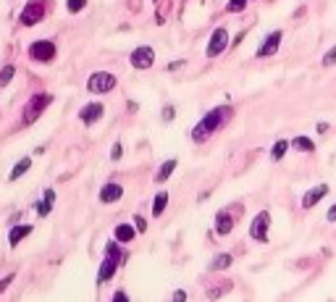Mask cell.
<instances>
[{
  "label": "cell",
  "mask_w": 336,
  "mask_h": 302,
  "mask_svg": "<svg viewBox=\"0 0 336 302\" xmlns=\"http://www.w3.org/2000/svg\"><path fill=\"white\" fill-rule=\"evenodd\" d=\"M229 119H231V108H229V105H218V108L208 110L203 119L197 121V126L192 129V142L200 145V142H205V139H210Z\"/></svg>",
  "instance_id": "obj_1"
},
{
  "label": "cell",
  "mask_w": 336,
  "mask_h": 302,
  "mask_svg": "<svg viewBox=\"0 0 336 302\" xmlns=\"http://www.w3.org/2000/svg\"><path fill=\"white\" fill-rule=\"evenodd\" d=\"M50 103H53V95H50V92H37V95H32L29 103L24 105V126L34 124Z\"/></svg>",
  "instance_id": "obj_2"
},
{
  "label": "cell",
  "mask_w": 336,
  "mask_h": 302,
  "mask_svg": "<svg viewBox=\"0 0 336 302\" xmlns=\"http://www.w3.org/2000/svg\"><path fill=\"white\" fill-rule=\"evenodd\" d=\"M45 13H48V0H29L18 13V24L21 27H34L45 18Z\"/></svg>",
  "instance_id": "obj_3"
},
{
  "label": "cell",
  "mask_w": 336,
  "mask_h": 302,
  "mask_svg": "<svg viewBox=\"0 0 336 302\" xmlns=\"http://www.w3.org/2000/svg\"><path fill=\"white\" fill-rule=\"evenodd\" d=\"M116 84H118V79L110 71H95L87 79V92H92V95H108V92L116 89Z\"/></svg>",
  "instance_id": "obj_4"
},
{
  "label": "cell",
  "mask_w": 336,
  "mask_h": 302,
  "mask_svg": "<svg viewBox=\"0 0 336 302\" xmlns=\"http://www.w3.org/2000/svg\"><path fill=\"white\" fill-rule=\"evenodd\" d=\"M27 53H29V58L37 61V63H50V61L55 58L58 48H55L53 40H34L29 48H27Z\"/></svg>",
  "instance_id": "obj_5"
},
{
  "label": "cell",
  "mask_w": 336,
  "mask_h": 302,
  "mask_svg": "<svg viewBox=\"0 0 336 302\" xmlns=\"http://www.w3.org/2000/svg\"><path fill=\"white\" fill-rule=\"evenodd\" d=\"M129 63L137 68V71H147V68H152V63H155V50L150 48V45H140V48L131 50Z\"/></svg>",
  "instance_id": "obj_6"
},
{
  "label": "cell",
  "mask_w": 336,
  "mask_h": 302,
  "mask_svg": "<svg viewBox=\"0 0 336 302\" xmlns=\"http://www.w3.org/2000/svg\"><path fill=\"white\" fill-rule=\"evenodd\" d=\"M226 48H229V29H226V27L213 29V34H210V40H208V50H205V55H208V58H218Z\"/></svg>",
  "instance_id": "obj_7"
},
{
  "label": "cell",
  "mask_w": 336,
  "mask_h": 302,
  "mask_svg": "<svg viewBox=\"0 0 336 302\" xmlns=\"http://www.w3.org/2000/svg\"><path fill=\"white\" fill-rule=\"evenodd\" d=\"M268 229H271V213L268 211H260L252 223H250V237L255 242H268Z\"/></svg>",
  "instance_id": "obj_8"
},
{
  "label": "cell",
  "mask_w": 336,
  "mask_h": 302,
  "mask_svg": "<svg viewBox=\"0 0 336 302\" xmlns=\"http://www.w3.org/2000/svg\"><path fill=\"white\" fill-rule=\"evenodd\" d=\"M118 266H124L121 258H116V255H108V252H105V260L100 263V271H97V287L108 284L110 278H113V273H116Z\"/></svg>",
  "instance_id": "obj_9"
},
{
  "label": "cell",
  "mask_w": 336,
  "mask_h": 302,
  "mask_svg": "<svg viewBox=\"0 0 336 302\" xmlns=\"http://www.w3.org/2000/svg\"><path fill=\"white\" fill-rule=\"evenodd\" d=\"M281 37L284 32L281 29H273L271 34H268L263 42H260V48H258V58H268V55H273L279 50V45H281Z\"/></svg>",
  "instance_id": "obj_10"
},
{
  "label": "cell",
  "mask_w": 336,
  "mask_h": 302,
  "mask_svg": "<svg viewBox=\"0 0 336 302\" xmlns=\"http://www.w3.org/2000/svg\"><path fill=\"white\" fill-rule=\"evenodd\" d=\"M103 113H105V108H103V103H87L82 110H79V119L89 126V124H95V121H100L103 119Z\"/></svg>",
  "instance_id": "obj_11"
},
{
  "label": "cell",
  "mask_w": 336,
  "mask_h": 302,
  "mask_svg": "<svg viewBox=\"0 0 336 302\" xmlns=\"http://www.w3.org/2000/svg\"><path fill=\"white\" fill-rule=\"evenodd\" d=\"M121 197H124V187H121V184H116V181L103 184V190H100V202L110 205V202H118Z\"/></svg>",
  "instance_id": "obj_12"
},
{
  "label": "cell",
  "mask_w": 336,
  "mask_h": 302,
  "mask_svg": "<svg viewBox=\"0 0 336 302\" xmlns=\"http://www.w3.org/2000/svg\"><path fill=\"white\" fill-rule=\"evenodd\" d=\"M328 184H315V187H312V190H307L305 192V197H302V207H312V205H318L326 195H328Z\"/></svg>",
  "instance_id": "obj_13"
},
{
  "label": "cell",
  "mask_w": 336,
  "mask_h": 302,
  "mask_svg": "<svg viewBox=\"0 0 336 302\" xmlns=\"http://www.w3.org/2000/svg\"><path fill=\"white\" fill-rule=\"evenodd\" d=\"M234 223H236V221H234L231 211H218V213H215V234H221V237L231 234Z\"/></svg>",
  "instance_id": "obj_14"
},
{
  "label": "cell",
  "mask_w": 336,
  "mask_h": 302,
  "mask_svg": "<svg viewBox=\"0 0 336 302\" xmlns=\"http://www.w3.org/2000/svg\"><path fill=\"white\" fill-rule=\"evenodd\" d=\"M137 234H140L137 226H131V223H118V226L113 229V239H118L121 244L134 242V237H137Z\"/></svg>",
  "instance_id": "obj_15"
},
{
  "label": "cell",
  "mask_w": 336,
  "mask_h": 302,
  "mask_svg": "<svg viewBox=\"0 0 336 302\" xmlns=\"http://www.w3.org/2000/svg\"><path fill=\"white\" fill-rule=\"evenodd\" d=\"M53 205H55V190H45V197L34 205V211H37L39 218H45V216H50Z\"/></svg>",
  "instance_id": "obj_16"
},
{
  "label": "cell",
  "mask_w": 336,
  "mask_h": 302,
  "mask_svg": "<svg viewBox=\"0 0 336 302\" xmlns=\"http://www.w3.org/2000/svg\"><path fill=\"white\" fill-rule=\"evenodd\" d=\"M32 231H34V229H32L29 223H18V226H13V229H11V234H8V244H11V247H18V242H21V239H27Z\"/></svg>",
  "instance_id": "obj_17"
},
{
  "label": "cell",
  "mask_w": 336,
  "mask_h": 302,
  "mask_svg": "<svg viewBox=\"0 0 336 302\" xmlns=\"http://www.w3.org/2000/svg\"><path fill=\"white\" fill-rule=\"evenodd\" d=\"M176 171V158H168L166 160V163L158 168V174H155V181H158V184H163V181H168V176Z\"/></svg>",
  "instance_id": "obj_18"
},
{
  "label": "cell",
  "mask_w": 336,
  "mask_h": 302,
  "mask_svg": "<svg viewBox=\"0 0 336 302\" xmlns=\"http://www.w3.org/2000/svg\"><path fill=\"white\" fill-rule=\"evenodd\" d=\"M29 166H32V158H21L18 163L13 166V171H11V176H8V181H18L21 176H24L27 171H29Z\"/></svg>",
  "instance_id": "obj_19"
},
{
  "label": "cell",
  "mask_w": 336,
  "mask_h": 302,
  "mask_svg": "<svg viewBox=\"0 0 336 302\" xmlns=\"http://www.w3.org/2000/svg\"><path fill=\"white\" fill-rule=\"evenodd\" d=\"M166 205H168V192H158L155 195V202H152V218H161Z\"/></svg>",
  "instance_id": "obj_20"
},
{
  "label": "cell",
  "mask_w": 336,
  "mask_h": 302,
  "mask_svg": "<svg viewBox=\"0 0 336 302\" xmlns=\"http://www.w3.org/2000/svg\"><path fill=\"white\" fill-rule=\"evenodd\" d=\"M234 263V258L229 252H221V255H215V258L210 260V271H223V268H229Z\"/></svg>",
  "instance_id": "obj_21"
},
{
  "label": "cell",
  "mask_w": 336,
  "mask_h": 302,
  "mask_svg": "<svg viewBox=\"0 0 336 302\" xmlns=\"http://www.w3.org/2000/svg\"><path fill=\"white\" fill-rule=\"evenodd\" d=\"M292 147H297L300 153H315V142L307 139V137H294L292 139Z\"/></svg>",
  "instance_id": "obj_22"
},
{
  "label": "cell",
  "mask_w": 336,
  "mask_h": 302,
  "mask_svg": "<svg viewBox=\"0 0 336 302\" xmlns=\"http://www.w3.org/2000/svg\"><path fill=\"white\" fill-rule=\"evenodd\" d=\"M289 145H292V142H289V139H279V142H276V145L271 147V160H281V158L286 155Z\"/></svg>",
  "instance_id": "obj_23"
},
{
  "label": "cell",
  "mask_w": 336,
  "mask_h": 302,
  "mask_svg": "<svg viewBox=\"0 0 336 302\" xmlns=\"http://www.w3.org/2000/svg\"><path fill=\"white\" fill-rule=\"evenodd\" d=\"M16 77V66H3V68H0V89H3V87H8L11 84V79Z\"/></svg>",
  "instance_id": "obj_24"
},
{
  "label": "cell",
  "mask_w": 336,
  "mask_h": 302,
  "mask_svg": "<svg viewBox=\"0 0 336 302\" xmlns=\"http://www.w3.org/2000/svg\"><path fill=\"white\" fill-rule=\"evenodd\" d=\"M247 3H250V0H229L226 11H229V13H242L244 8H247Z\"/></svg>",
  "instance_id": "obj_25"
},
{
  "label": "cell",
  "mask_w": 336,
  "mask_h": 302,
  "mask_svg": "<svg viewBox=\"0 0 336 302\" xmlns=\"http://www.w3.org/2000/svg\"><path fill=\"white\" fill-rule=\"evenodd\" d=\"M66 8H69V13H82L87 8V0H66Z\"/></svg>",
  "instance_id": "obj_26"
},
{
  "label": "cell",
  "mask_w": 336,
  "mask_h": 302,
  "mask_svg": "<svg viewBox=\"0 0 336 302\" xmlns=\"http://www.w3.org/2000/svg\"><path fill=\"white\" fill-rule=\"evenodd\" d=\"M321 63H323L326 68H331V66H336V45H333V48H331V50H328V53L323 55V61H321Z\"/></svg>",
  "instance_id": "obj_27"
},
{
  "label": "cell",
  "mask_w": 336,
  "mask_h": 302,
  "mask_svg": "<svg viewBox=\"0 0 336 302\" xmlns=\"http://www.w3.org/2000/svg\"><path fill=\"white\" fill-rule=\"evenodd\" d=\"M121 155H124V147H121V142H116L110 147V160H121Z\"/></svg>",
  "instance_id": "obj_28"
},
{
  "label": "cell",
  "mask_w": 336,
  "mask_h": 302,
  "mask_svg": "<svg viewBox=\"0 0 336 302\" xmlns=\"http://www.w3.org/2000/svg\"><path fill=\"white\" fill-rule=\"evenodd\" d=\"M176 119V108L173 105H166L163 108V121H173Z\"/></svg>",
  "instance_id": "obj_29"
},
{
  "label": "cell",
  "mask_w": 336,
  "mask_h": 302,
  "mask_svg": "<svg viewBox=\"0 0 336 302\" xmlns=\"http://www.w3.org/2000/svg\"><path fill=\"white\" fill-rule=\"evenodd\" d=\"M134 226H137V231L142 234V231H147V218H142V216H134Z\"/></svg>",
  "instance_id": "obj_30"
},
{
  "label": "cell",
  "mask_w": 336,
  "mask_h": 302,
  "mask_svg": "<svg viewBox=\"0 0 336 302\" xmlns=\"http://www.w3.org/2000/svg\"><path fill=\"white\" fill-rule=\"evenodd\" d=\"M13 278H16V276H13V273H8V276H6V278H0V294H3V292H6V289H8V287H11V281H13Z\"/></svg>",
  "instance_id": "obj_31"
},
{
  "label": "cell",
  "mask_w": 336,
  "mask_h": 302,
  "mask_svg": "<svg viewBox=\"0 0 336 302\" xmlns=\"http://www.w3.org/2000/svg\"><path fill=\"white\" fill-rule=\"evenodd\" d=\"M113 299H116V302H129V294H126V292H121V289H118V292H116V294H113Z\"/></svg>",
  "instance_id": "obj_32"
},
{
  "label": "cell",
  "mask_w": 336,
  "mask_h": 302,
  "mask_svg": "<svg viewBox=\"0 0 336 302\" xmlns=\"http://www.w3.org/2000/svg\"><path fill=\"white\" fill-rule=\"evenodd\" d=\"M326 218H328L331 223H336V202H333V205L328 207V216H326Z\"/></svg>",
  "instance_id": "obj_33"
},
{
  "label": "cell",
  "mask_w": 336,
  "mask_h": 302,
  "mask_svg": "<svg viewBox=\"0 0 336 302\" xmlns=\"http://www.w3.org/2000/svg\"><path fill=\"white\" fill-rule=\"evenodd\" d=\"M182 66H184V61H173V63L166 66V71H176V68H182Z\"/></svg>",
  "instance_id": "obj_34"
},
{
  "label": "cell",
  "mask_w": 336,
  "mask_h": 302,
  "mask_svg": "<svg viewBox=\"0 0 336 302\" xmlns=\"http://www.w3.org/2000/svg\"><path fill=\"white\" fill-rule=\"evenodd\" d=\"M173 299H179V302H182V299H187V292H184V289H179V292H173Z\"/></svg>",
  "instance_id": "obj_35"
},
{
  "label": "cell",
  "mask_w": 336,
  "mask_h": 302,
  "mask_svg": "<svg viewBox=\"0 0 336 302\" xmlns=\"http://www.w3.org/2000/svg\"><path fill=\"white\" fill-rule=\"evenodd\" d=\"M318 131H321V134H326V131H328V124H323V121H321V124H318Z\"/></svg>",
  "instance_id": "obj_36"
}]
</instances>
